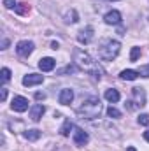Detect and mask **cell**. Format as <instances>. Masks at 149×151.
Wrapping results in <instances>:
<instances>
[{"label":"cell","instance_id":"cell-1","mask_svg":"<svg viewBox=\"0 0 149 151\" xmlns=\"http://www.w3.org/2000/svg\"><path fill=\"white\" fill-rule=\"evenodd\" d=\"M74 62H75V65H77L79 69H82V70L90 72L91 76H95L97 79H100L102 69H100L98 63L93 60V56L88 55L86 51H82V49H74Z\"/></svg>","mask_w":149,"mask_h":151},{"label":"cell","instance_id":"cell-2","mask_svg":"<svg viewBox=\"0 0 149 151\" xmlns=\"http://www.w3.org/2000/svg\"><path fill=\"white\" fill-rule=\"evenodd\" d=\"M102 113V102L98 97H88L82 100V104L77 107V114L82 118V119H95V118H100Z\"/></svg>","mask_w":149,"mask_h":151},{"label":"cell","instance_id":"cell-3","mask_svg":"<svg viewBox=\"0 0 149 151\" xmlns=\"http://www.w3.org/2000/svg\"><path fill=\"white\" fill-rule=\"evenodd\" d=\"M119 49H121V44L117 40H112V39H107L102 42V46L98 47V55L104 62H112L117 55H119Z\"/></svg>","mask_w":149,"mask_h":151},{"label":"cell","instance_id":"cell-4","mask_svg":"<svg viewBox=\"0 0 149 151\" xmlns=\"http://www.w3.org/2000/svg\"><path fill=\"white\" fill-rule=\"evenodd\" d=\"M132 93H133V100H130V102H126V104H130L128 106V109H135V107H144L146 106V90L144 88H133L132 90Z\"/></svg>","mask_w":149,"mask_h":151},{"label":"cell","instance_id":"cell-5","mask_svg":"<svg viewBox=\"0 0 149 151\" xmlns=\"http://www.w3.org/2000/svg\"><path fill=\"white\" fill-rule=\"evenodd\" d=\"M34 47H35V44H34L32 40H21V42H18V46H16V53H18L21 58H28V56L32 55Z\"/></svg>","mask_w":149,"mask_h":151},{"label":"cell","instance_id":"cell-6","mask_svg":"<svg viewBox=\"0 0 149 151\" xmlns=\"http://www.w3.org/2000/svg\"><path fill=\"white\" fill-rule=\"evenodd\" d=\"M11 107H12V111H16V113H25V111L28 109V100H27L25 97H14Z\"/></svg>","mask_w":149,"mask_h":151},{"label":"cell","instance_id":"cell-7","mask_svg":"<svg viewBox=\"0 0 149 151\" xmlns=\"http://www.w3.org/2000/svg\"><path fill=\"white\" fill-rule=\"evenodd\" d=\"M93 27H86V28H82V30H79V34H77V40L81 42V44H90L91 40H93Z\"/></svg>","mask_w":149,"mask_h":151},{"label":"cell","instance_id":"cell-8","mask_svg":"<svg viewBox=\"0 0 149 151\" xmlns=\"http://www.w3.org/2000/svg\"><path fill=\"white\" fill-rule=\"evenodd\" d=\"M88 141H90V135H88V132H84L82 128H75L74 130V142L77 146H84V144H88Z\"/></svg>","mask_w":149,"mask_h":151},{"label":"cell","instance_id":"cell-9","mask_svg":"<svg viewBox=\"0 0 149 151\" xmlns=\"http://www.w3.org/2000/svg\"><path fill=\"white\" fill-rule=\"evenodd\" d=\"M58 100H60V104H62V106H70V104H72V100H74V91H72L70 88L62 90V91H60Z\"/></svg>","mask_w":149,"mask_h":151},{"label":"cell","instance_id":"cell-10","mask_svg":"<svg viewBox=\"0 0 149 151\" xmlns=\"http://www.w3.org/2000/svg\"><path fill=\"white\" fill-rule=\"evenodd\" d=\"M104 21L107 25H119L121 23V12L119 11H109L105 16H104Z\"/></svg>","mask_w":149,"mask_h":151},{"label":"cell","instance_id":"cell-11","mask_svg":"<svg viewBox=\"0 0 149 151\" xmlns=\"http://www.w3.org/2000/svg\"><path fill=\"white\" fill-rule=\"evenodd\" d=\"M44 81V76L40 74H28L23 77V84L25 86H35V84H40Z\"/></svg>","mask_w":149,"mask_h":151},{"label":"cell","instance_id":"cell-12","mask_svg":"<svg viewBox=\"0 0 149 151\" xmlns=\"http://www.w3.org/2000/svg\"><path fill=\"white\" fill-rule=\"evenodd\" d=\"M54 65H56V60L54 58H42L40 62H39V69L42 70V72H49V70H53L54 69Z\"/></svg>","mask_w":149,"mask_h":151},{"label":"cell","instance_id":"cell-13","mask_svg":"<svg viewBox=\"0 0 149 151\" xmlns=\"http://www.w3.org/2000/svg\"><path fill=\"white\" fill-rule=\"evenodd\" d=\"M46 113V107L42 106V104H35L32 109H30V118L34 119V121H40V118L44 116Z\"/></svg>","mask_w":149,"mask_h":151},{"label":"cell","instance_id":"cell-14","mask_svg":"<svg viewBox=\"0 0 149 151\" xmlns=\"http://www.w3.org/2000/svg\"><path fill=\"white\" fill-rule=\"evenodd\" d=\"M139 70H132V69H126V70H123L121 74H119V77L121 79H125V81H133V79H137L139 77Z\"/></svg>","mask_w":149,"mask_h":151},{"label":"cell","instance_id":"cell-15","mask_svg":"<svg viewBox=\"0 0 149 151\" xmlns=\"http://www.w3.org/2000/svg\"><path fill=\"white\" fill-rule=\"evenodd\" d=\"M119 99H121V95H119V91H117V90H112V88H111V90H107V91H105V100H109V102H112V104H116Z\"/></svg>","mask_w":149,"mask_h":151},{"label":"cell","instance_id":"cell-16","mask_svg":"<svg viewBox=\"0 0 149 151\" xmlns=\"http://www.w3.org/2000/svg\"><path fill=\"white\" fill-rule=\"evenodd\" d=\"M72 128H74V125H72V121H70V119H65V123H63V127L60 128V134H62L63 137H69V135H70V132H72Z\"/></svg>","mask_w":149,"mask_h":151},{"label":"cell","instance_id":"cell-17","mask_svg":"<svg viewBox=\"0 0 149 151\" xmlns=\"http://www.w3.org/2000/svg\"><path fill=\"white\" fill-rule=\"evenodd\" d=\"M23 135H25V139H28V141H37L39 137L42 135V132L34 128V130H25V134H23Z\"/></svg>","mask_w":149,"mask_h":151},{"label":"cell","instance_id":"cell-18","mask_svg":"<svg viewBox=\"0 0 149 151\" xmlns=\"http://www.w3.org/2000/svg\"><path fill=\"white\" fill-rule=\"evenodd\" d=\"M65 21H67V23H77V21H79V16H77L75 9H70V11L65 14Z\"/></svg>","mask_w":149,"mask_h":151},{"label":"cell","instance_id":"cell-19","mask_svg":"<svg viewBox=\"0 0 149 151\" xmlns=\"http://www.w3.org/2000/svg\"><path fill=\"white\" fill-rule=\"evenodd\" d=\"M79 70V67L77 65H67V67H63L62 70H58V76H63V74H75Z\"/></svg>","mask_w":149,"mask_h":151},{"label":"cell","instance_id":"cell-20","mask_svg":"<svg viewBox=\"0 0 149 151\" xmlns=\"http://www.w3.org/2000/svg\"><path fill=\"white\" fill-rule=\"evenodd\" d=\"M107 116H109V118H121V113H119L116 107L111 106V107H107Z\"/></svg>","mask_w":149,"mask_h":151},{"label":"cell","instance_id":"cell-21","mask_svg":"<svg viewBox=\"0 0 149 151\" xmlns=\"http://www.w3.org/2000/svg\"><path fill=\"white\" fill-rule=\"evenodd\" d=\"M30 11V7L27 5V4H19V5H16V12L18 14H27Z\"/></svg>","mask_w":149,"mask_h":151},{"label":"cell","instance_id":"cell-22","mask_svg":"<svg viewBox=\"0 0 149 151\" xmlns=\"http://www.w3.org/2000/svg\"><path fill=\"white\" fill-rule=\"evenodd\" d=\"M0 74H2V83H7V81H9V79H11V70H9V69H7V67H4V69H2V72H0Z\"/></svg>","mask_w":149,"mask_h":151},{"label":"cell","instance_id":"cell-23","mask_svg":"<svg viewBox=\"0 0 149 151\" xmlns=\"http://www.w3.org/2000/svg\"><path fill=\"white\" fill-rule=\"evenodd\" d=\"M137 121H139V125H144V127H149V114H140Z\"/></svg>","mask_w":149,"mask_h":151},{"label":"cell","instance_id":"cell-24","mask_svg":"<svg viewBox=\"0 0 149 151\" xmlns=\"http://www.w3.org/2000/svg\"><path fill=\"white\" fill-rule=\"evenodd\" d=\"M139 56H140V47H133V49H132V55H130V60H132V62H137Z\"/></svg>","mask_w":149,"mask_h":151},{"label":"cell","instance_id":"cell-25","mask_svg":"<svg viewBox=\"0 0 149 151\" xmlns=\"http://www.w3.org/2000/svg\"><path fill=\"white\" fill-rule=\"evenodd\" d=\"M139 74L142 76V77H149V65H144V67H140Z\"/></svg>","mask_w":149,"mask_h":151},{"label":"cell","instance_id":"cell-26","mask_svg":"<svg viewBox=\"0 0 149 151\" xmlns=\"http://www.w3.org/2000/svg\"><path fill=\"white\" fill-rule=\"evenodd\" d=\"M16 0H4V5L7 7V9H12V7H16Z\"/></svg>","mask_w":149,"mask_h":151},{"label":"cell","instance_id":"cell-27","mask_svg":"<svg viewBox=\"0 0 149 151\" xmlns=\"http://www.w3.org/2000/svg\"><path fill=\"white\" fill-rule=\"evenodd\" d=\"M7 99V88H2V91H0V100L4 102Z\"/></svg>","mask_w":149,"mask_h":151},{"label":"cell","instance_id":"cell-28","mask_svg":"<svg viewBox=\"0 0 149 151\" xmlns=\"http://www.w3.org/2000/svg\"><path fill=\"white\" fill-rule=\"evenodd\" d=\"M35 99H37V100H44V99H46V93H42V91H37V93H35Z\"/></svg>","mask_w":149,"mask_h":151},{"label":"cell","instance_id":"cell-29","mask_svg":"<svg viewBox=\"0 0 149 151\" xmlns=\"http://www.w3.org/2000/svg\"><path fill=\"white\" fill-rule=\"evenodd\" d=\"M7 46H9V40L4 39V40H2V49H7Z\"/></svg>","mask_w":149,"mask_h":151},{"label":"cell","instance_id":"cell-30","mask_svg":"<svg viewBox=\"0 0 149 151\" xmlns=\"http://www.w3.org/2000/svg\"><path fill=\"white\" fill-rule=\"evenodd\" d=\"M144 139L149 142V130H146V132H144Z\"/></svg>","mask_w":149,"mask_h":151},{"label":"cell","instance_id":"cell-31","mask_svg":"<svg viewBox=\"0 0 149 151\" xmlns=\"http://www.w3.org/2000/svg\"><path fill=\"white\" fill-rule=\"evenodd\" d=\"M126 151H137V150H135L133 146H128V148H126Z\"/></svg>","mask_w":149,"mask_h":151},{"label":"cell","instance_id":"cell-32","mask_svg":"<svg viewBox=\"0 0 149 151\" xmlns=\"http://www.w3.org/2000/svg\"><path fill=\"white\" fill-rule=\"evenodd\" d=\"M111 2H116V0H111Z\"/></svg>","mask_w":149,"mask_h":151}]
</instances>
